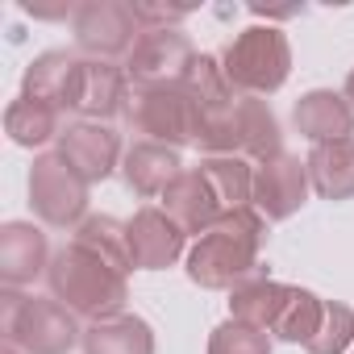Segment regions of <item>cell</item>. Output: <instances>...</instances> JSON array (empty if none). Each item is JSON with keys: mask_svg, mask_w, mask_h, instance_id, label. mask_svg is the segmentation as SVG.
Returning a JSON list of instances; mask_svg holds the SVG:
<instances>
[{"mask_svg": "<svg viewBox=\"0 0 354 354\" xmlns=\"http://www.w3.org/2000/svg\"><path fill=\"white\" fill-rule=\"evenodd\" d=\"M5 129H9V138L17 142V146H46L50 138L59 142V109H50V104H42V100H30V96H17V100H9V109H5Z\"/></svg>", "mask_w": 354, "mask_h": 354, "instance_id": "cb8c5ba5", "label": "cell"}, {"mask_svg": "<svg viewBox=\"0 0 354 354\" xmlns=\"http://www.w3.org/2000/svg\"><path fill=\"white\" fill-rule=\"evenodd\" d=\"M133 125L146 133V142H162L171 150L192 146L205 133V109L184 84H167V88H133Z\"/></svg>", "mask_w": 354, "mask_h": 354, "instance_id": "8992f818", "label": "cell"}, {"mask_svg": "<svg viewBox=\"0 0 354 354\" xmlns=\"http://www.w3.org/2000/svg\"><path fill=\"white\" fill-rule=\"evenodd\" d=\"M213 196L221 201L225 213H238V209H254V167L238 154H205L201 167H196Z\"/></svg>", "mask_w": 354, "mask_h": 354, "instance_id": "ffe728a7", "label": "cell"}, {"mask_svg": "<svg viewBox=\"0 0 354 354\" xmlns=\"http://www.w3.org/2000/svg\"><path fill=\"white\" fill-rule=\"evenodd\" d=\"M350 342H354V308L342 304V300H325L321 329H317V337L304 350L308 354H346Z\"/></svg>", "mask_w": 354, "mask_h": 354, "instance_id": "4316f807", "label": "cell"}, {"mask_svg": "<svg viewBox=\"0 0 354 354\" xmlns=\"http://www.w3.org/2000/svg\"><path fill=\"white\" fill-rule=\"evenodd\" d=\"M75 246H84V250H92V254H100L109 267H117L121 275H129L133 271V259H129V238H125V221H117V217H88L80 230H75V238H71Z\"/></svg>", "mask_w": 354, "mask_h": 354, "instance_id": "d4e9b609", "label": "cell"}, {"mask_svg": "<svg viewBox=\"0 0 354 354\" xmlns=\"http://www.w3.org/2000/svg\"><path fill=\"white\" fill-rule=\"evenodd\" d=\"M30 205L46 225L80 230L88 221V184L59 154H38L30 167Z\"/></svg>", "mask_w": 354, "mask_h": 354, "instance_id": "52a82bcc", "label": "cell"}, {"mask_svg": "<svg viewBox=\"0 0 354 354\" xmlns=\"http://www.w3.org/2000/svg\"><path fill=\"white\" fill-rule=\"evenodd\" d=\"M71 30H75V46L88 59H104V63H113L121 55L129 59V50L142 38L133 5H125V0H88V5L75 9Z\"/></svg>", "mask_w": 354, "mask_h": 354, "instance_id": "ba28073f", "label": "cell"}, {"mask_svg": "<svg viewBox=\"0 0 354 354\" xmlns=\"http://www.w3.org/2000/svg\"><path fill=\"white\" fill-rule=\"evenodd\" d=\"M292 125L300 138H308L313 146L321 142H342V138H354V109L342 92H329V88H313L296 100L292 109Z\"/></svg>", "mask_w": 354, "mask_h": 354, "instance_id": "9a60e30c", "label": "cell"}, {"mask_svg": "<svg viewBox=\"0 0 354 354\" xmlns=\"http://www.w3.org/2000/svg\"><path fill=\"white\" fill-rule=\"evenodd\" d=\"M125 100H129L125 67L104 63V59H80L75 80H71V96H67L71 113H80L84 121H109V117L125 113Z\"/></svg>", "mask_w": 354, "mask_h": 354, "instance_id": "7c38bea8", "label": "cell"}, {"mask_svg": "<svg viewBox=\"0 0 354 354\" xmlns=\"http://www.w3.org/2000/svg\"><path fill=\"white\" fill-rule=\"evenodd\" d=\"M133 17L142 30H175L184 17H192V5H133Z\"/></svg>", "mask_w": 354, "mask_h": 354, "instance_id": "f1b7e54d", "label": "cell"}, {"mask_svg": "<svg viewBox=\"0 0 354 354\" xmlns=\"http://www.w3.org/2000/svg\"><path fill=\"white\" fill-rule=\"evenodd\" d=\"M209 354H271V337L242 321H221L209 333Z\"/></svg>", "mask_w": 354, "mask_h": 354, "instance_id": "83f0119b", "label": "cell"}, {"mask_svg": "<svg viewBox=\"0 0 354 354\" xmlns=\"http://www.w3.org/2000/svg\"><path fill=\"white\" fill-rule=\"evenodd\" d=\"M80 180L92 188L100 180H109V175L117 171L121 162V133L104 121H75L59 133V150H55Z\"/></svg>", "mask_w": 354, "mask_h": 354, "instance_id": "8fae6325", "label": "cell"}, {"mask_svg": "<svg viewBox=\"0 0 354 354\" xmlns=\"http://www.w3.org/2000/svg\"><path fill=\"white\" fill-rule=\"evenodd\" d=\"M50 242L38 225L30 221H5L0 225V283L5 288H26L38 275L50 271Z\"/></svg>", "mask_w": 354, "mask_h": 354, "instance_id": "5bb4252c", "label": "cell"}, {"mask_svg": "<svg viewBox=\"0 0 354 354\" xmlns=\"http://www.w3.org/2000/svg\"><path fill=\"white\" fill-rule=\"evenodd\" d=\"M184 88H188V92L196 96V104L205 109V121L238 104L234 84L225 80V67H221V59H213V55H196V63H192V71H188Z\"/></svg>", "mask_w": 354, "mask_h": 354, "instance_id": "484cf974", "label": "cell"}, {"mask_svg": "<svg viewBox=\"0 0 354 354\" xmlns=\"http://www.w3.org/2000/svg\"><path fill=\"white\" fill-rule=\"evenodd\" d=\"M283 296H288V283L254 275V279H246V283H238L230 292V321H242L250 329L271 333V325H275V317L283 308Z\"/></svg>", "mask_w": 354, "mask_h": 354, "instance_id": "7402d4cb", "label": "cell"}, {"mask_svg": "<svg viewBox=\"0 0 354 354\" xmlns=\"http://www.w3.org/2000/svg\"><path fill=\"white\" fill-rule=\"evenodd\" d=\"M196 63V50L188 34L180 30H142L138 46L125 59V75L133 88H167V84H184Z\"/></svg>", "mask_w": 354, "mask_h": 354, "instance_id": "9c48e42d", "label": "cell"}, {"mask_svg": "<svg viewBox=\"0 0 354 354\" xmlns=\"http://www.w3.org/2000/svg\"><path fill=\"white\" fill-rule=\"evenodd\" d=\"M84 354H154V329L133 313L92 321L84 329Z\"/></svg>", "mask_w": 354, "mask_h": 354, "instance_id": "d6986e66", "label": "cell"}, {"mask_svg": "<svg viewBox=\"0 0 354 354\" xmlns=\"http://www.w3.org/2000/svg\"><path fill=\"white\" fill-rule=\"evenodd\" d=\"M121 175L138 196L154 201L184 175V162H180V150H171L162 142H133L121 158Z\"/></svg>", "mask_w": 354, "mask_h": 354, "instance_id": "e0dca14e", "label": "cell"}, {"mask_svg": "<svg viewBox=\"0 0 354 354\" xmlns=\"http://www.w3.org/2000/svg\"><path fill=\"white\" fill-rule=\"evenodd\" d=\"M308 188H313L308 162L288 150L254 167V209L267 221H288L292 213H300L308 201Z\"/></svg>", "mask_w": 354, "mask_h": 354, "instance_id": "30bf717a", "label": "cell"}, {"mask_svg": "<svg viewBox=\"0 0 354 354\" xmlns=\"http://www.w3.org/2000/svg\"><path fill=\"white\" fill-rule=\"evenodd\" d=\"M342 96L350 100V109H354V67H350V75H346V88H342Z\"/></svg>", "mask_w": 354, "mask_h": 354, "instance_id": "f546056e", "label": "cell"}, {"mask_svg": "<svg viewBox=\"0 0 354 354\" xmlns=\"http://www.w3.org/2000/svg\"><path fill=\"white\" fill-rule=\"evenodd\" d=\"M162 213L180 225L184 234H209L221 217H225V209H221V201L213 196V188H209V180L192 167V171H184L180 180H175L167 192H162Z\"/></svg>", "mask_w": 354, "mask_h": 354, "instance_id": "2e32d148", "label": "cell"}, {"mask_svg": "<svg viewBox=\"0 0 354 354\" xmlns=\"http://www.w3.org/2000/svg\"><path fill=\"white\" fill-rule=\"evenodd\" d=\"M125 238H129L133 271H167L184 259V246H188V234L162 209H138L125 221Z\"/></svg>", "mask_w": 354, "mask_h": 354, "instance_id": "4fadbf2b", "label": "cell"}, {"mask_svg": "<svg viewBox=\"0 0 354 354\" xmlns=\"http://www.w3.org/2000/svg\"><path fill=\"white\" fill-rule=\"evenodd\" d=\"M321 317H325V300L308 288H296L288 283V296H283V308L271 325V337L279 342H292V346H308L321 329Z\"/></svg>", "mask_w": 354, "mask_h": 354, "instance_id": "603a6c76", "label": "cell"}, {"mask_svg": "<svg viewBox=\"0 0 354 354\" xmlns=\"http://www.w3.org/2000/svg\"><path fill=\"white\" fill-rule=\"evenodd\" d=\"M267 238V217L259 209L225 213L188 250V279L205 292H234L259 275V250Z\"/></svg>", "mask_w": 354, "mask_h": 354, "instance_id": "6da1fadb", "label": "cell"}, {"mask_svg": "<svg viewBox=\"0 0 354 354\" xmlns=\"http://www.w3.org/2000/svg\"><path fill=\"white\" fill-rule=\"evenodd\" d=\"M0 333L5 346H17L21 354H67L84 346V329L67 304L55 296H26L17 288L0 292Z\"/></svg>", "mask_w": 354, "mask_h": 354, "instance_id": "3957f363", "label": "cell"}, {"mask_svg": "<svg viewBox=\"0 0 354 354\" xmlns=\"http://www.w3.org/2000/svg\"><path fill=\"white\" fill-rule=\"evenodd\" d=\"M221 67H225V80L234 84V92H242V96H271L292 75L288 34L275 30V26H250L225 46Z\"/></svg>", "mask_w": 354, "mask_h": 354, "instance_id": "5b68a950", "label": "cell"}, {"mask_svg": "<svg viewBox=\"0 0 354 354\" xmlns=\"http://www.w3.org/2000/svg\"><path fill=\"white\" fill-rule=\"evenodd\" d=\"M0 354H21V350H17V346H5V350H0Z\"/></svg>", "mask_w": 354, "mask_h": 354, "instance_id": "4dcf8cb0", "label": "cell"}, {"mask_svg": "<svg viewBox=\"0 0 354 354\" xmlns=\"http://www.w3.org/2000/svg\"><path fill=\"white\" fill-rule=\"evenodd\" d=\"M308 180L321 201H350L354 196V138L321 142L308 150Z\"/></svg>", "mask_w": 354, "mask_h": 354, "instance_id": "ac0fdd59", "label": "cell"}, {"mask_svg": "<svg viewBox=\"0 0 354 354\" xmlns=\"http://www.w3.org/2000/svg\"><path fill=\"white\" fill-rule=\"evenodd\" d=\"M205 154H238V158H275L283 154V129L275 109L263 96H238L234 109L205 121V133L196 142Z\"/></svg>", "mask_w": 354, "mask_h": 354, "instance_id": "277c9868", "label": "cell"}, {"mask_svg": "<svg viewBox=\"0 0 354 354\" xmlns=\"http://www.w3.org/2000/svg\"><path fill=\"white\" fill-rule=\"evenodd\" d=\"M75 67H80V59L67 55V50H46V55H38V59L26 67V75H21V96L42 100V104H50V109L63 113V109H67V96H71Z\"/></svg>", "mask_w": 354, "mask_h": 354, "instance_id": "44dd1931", "label": "cell"}, {"mask_svg": "<svg viewBox=\"0 0 354 354\" xmlns=\"http://www.w3.org/2000/svg\"><path fill=\"white\" fill-rule=\"evenodd\" d=\"M46 283H50V296L59 304H67L75 317H88V321L117 317V313H125V300H129L125 275L75 242L50 259Z\"/></svg>", "mask_w": 354, "mask_h": 354, "instance_id": "7a4b0ae2", "label": "cell"}]
</instances>
